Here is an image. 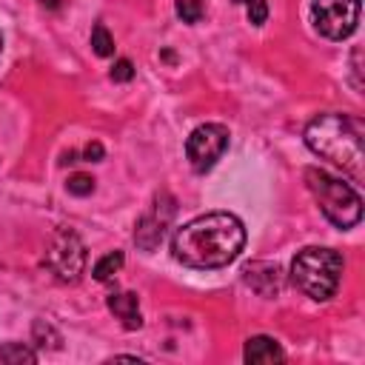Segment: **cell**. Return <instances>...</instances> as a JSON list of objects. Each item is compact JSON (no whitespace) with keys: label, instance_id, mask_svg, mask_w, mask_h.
<instances>
[{"label":"cell","instance_id":"1","mask_svg":"<svg viewBox=\"0 0 365 365\" xmlns=\"http://www.w3.org/2000/svg\"><path fill=\"white\" fill-rule=\"evenodd\" d=\"M245 245V225L240 217L228 211L202 214L182 228H177L171 240L174 259L188 268H222L240 257Z\"/></svg>","mask_w":365,"mask_h":365},{"label":"cell","instance_id":"2","mask_svg":"<svg viewBox=\"0 0 365 365\" xmlns=\"http://www.w3.org/2000/svg\"><path fill=\"white\" fill-rule=\"evenodd\" d=\"M305 145L339 165L351 180L365 177V125L351 114H319L305 125Z\"/></svg>","mask_w":365,"mask_h":365},{"label":"cell","instance_id":"3","mask_svg":"<svg viewBox=\"0 0 365 365\" xmlns=\"http://www.w3.org/2000/svg\"><path fill=\"white\" fill-rule=\"evenodd\" d=\"M342 268H345V262L334 248L311 245V248H302L294 257L291 279L305 297H311L317 302H325L336 294L339 279H342Z\"/></svg>","mask_w":365,"mask_h":365},{"label":"cell","instance_id":"4","mask_svg":"<svg viewBox=\"0 0 365 365\" xmlns=\"http://www.w3.org/2000/svg\"><path fill=\"white\" fill-rule=\"evenodd\" d=\"M305 185L314 194L325 220L336 228H354L362 220V200L345 180L322 168H305Z\"/></svg>","mask_w":365,"mask_h":365},{"label":"cell","instance_id":"5","mask_svg":"<svg viewBox=\"0 0 365 365\" xmlns=\"http://www.w3.org/2000/svg\"><path fill=\"white\" fill-rule=\"evenodd\" d=\"M46 265L60 282H77L83 268H86V245H83V240L68 228L54 231V237L48 242V251H46Z\"/></svg>","mask_w":365,"mask_h":365},{"label":"cell","instance_id":"6","mask_svg":"<svg viewBox=\"0 0 365 365\" xmlns=\"http://www.w3.org/2000/svg\"><path fill=\"white\" fill-rule=\"evenodd\" d=\"M314 29L328 40H345L359 23V0H311Z\"/></svg>","mask_w":365,"mask_h":365},{"label":"cell","instance_id":"7","mask_svg":"<svg viewBox=\"0 0 365 365\" xmlns=\"http://www.w3.org/2000/svg\"><path fill=\"white\" fill-rule=\"evenodd\" d=\"M228 148V128L222 123L197 125L185 140V157L197 174H205L217 165V160Z\"/></svg>","mask_w":365,"mask_h":365},{"label":"cell","instance_id":"8","mask_svg":"<svg viewBox=\"0 0 365 365\" xmlns=\"http://www.w3.org/2000/svg\"><path fill=\"white\" fill-rule=\"evenodd\" d=\"M174 214H177V200H174L168 191H160V194L154 197V202L148 205V211H145V214L137 220V225H134V242H137V248L154 251V248L163 242L165 228L171 225Z\"/></svg>","mask_w":365,"mask_h":365},{"label":"cell","instance_id":"9","mask_svg":"<svg viewBox=\"0 0 365 365\" xmlns=\"http://www.w3.org/2000/svg\"><path fill=\"white\" fill-rule=\"evenodd\" d=\"M242 279L259 297H277L282 291V271L274 262H248L242 268Z\"/></svg>","mask_w":365,"mask_h":365},{"label":"cell","instance_id":"10","mask_svg":"<svg viewBox=\"0 0 365 365\" xmlns=\"http://www.w3.org/2000/svg\"><path fill=\"white\" fill-rule=\"evenodd\" d=\"M108 311L120 319V325L125 331H137L143 325V314H140V299L134 291H114L108 297Z\"/></svg>","mask_w":365,"mask_h":365},{"label":"cell","instance_id":"11","mask_svg":"<svg viewBox=\"0 0 365 365\" xmlns=\"http://www.w3.org/2000/svg\"><path fill=\"white\" fill-rule=\"evenodd\" d=\"M242 359L251 365H274L285 359V351L279 348V342L274 336H251L242 348Z\"/></svg>","mask_w":365,"mask_h":365},{"label":"cell","instance_id":"12","mask_svg":"<svg viewBox=\"0 0 365 365\" xmlns=\"http://www.w3.org/2000/svg\"><path fill=\"white\" fill-rule=\"evenodd\" d=\"M123 262H125V259H123V251H111V254H106L103 259H97V265H94L91 274H94L97 282H108V279L123 268Z\"/></svg>","mask_w":365,"mask_h":365},{"label":"cell","instance_id":"13","mask_svg":"<svg viewBox=\"0 0 365 365\" xmlns=\"http://www.w3.org/2000/svg\"><path fill=\"white\" fill-rule=\"evenodd\" d=\"M0 359L9 365H23V362H37V354L23 342H6L0 345Z\"/></svg>","mask_w":365,"mask_h":365},{"label":"cell","instance_id":"14","mask_svg":"<svg viewBox=\"0 0 365 365\" xmlns=\"http://www.w3.org/2000/svg\"><path fill=\"white\" fill-rule=\"evenodd\" d=\"M91 48H94L97 57H111L114 54V37L108 34V29L103 23H97L91 29Z\"/></svg>","mask_w":365,"mask_h":365},{"label":"cell","instance_id":"15","mask_svg":"<svg viewBox=\"0 0 365 365\" xmlns=\"http://www.w3.org/2000/svg\"><path fill=\"white\" fill-rule=\"evenodd\" d=\"M174 9H177V17H180L182 23H188V26L200 23L202 14H205V3H202V0H177Z\"/></svg>","mask_w":365,"mask_h":365},{"label":"cell","instance_id":"16","mask_svg":"<svg viewBox=\"0 0 365 365\" xmlns=\"http://www.w3.org/2000/svg\"><path fill=\"white\" fill-rule=\"evenodd\" d=\"M66 188H68V194H74V197H88V194L94 191V180H91L88 174H71L68 182H66Z\"/></svg>","mask_w":365,"mask_h":365},{"label":"cell","instance_id":"17","mask_svg":"<svg viewBox=\"0 0 365 365\" xmlns=\"http://www.w3.org/2000/svg\"><path fill=\"white\" fill-rule=\"evenodd\" d=\"M245 3V14L251 20V26H262L268 20V3L265 0H240Z\"/></svg>","mask_w":365,"mask_h":365},{"label":"cell","instance_id":"18","mask_svg":"<svg viewBox=\"0 0 365 365\" xmlns=\"http://www.w3.org/2000/svg\"><path fill=\"white\" fill-rule=\"evenodd\" d=\"M111 80L114 83H128L131 77H134V66H131V60H125V57H120L114 66H111Z\"/></svg>","mask_w":365,"mask_h":365},{"label":"cell","instance_id":"19","mask_svg":"<svg viewBox=\"0 0 365 365\" xmlns=\"http://www.w3.org/2000/svg\"><path fill=\"white\" fill-rule=\"evenodd\" d=\"M48 336H51L54 342H60V334H54V331H51V325H46L43 319H40V322H34V339H37V345H40V348H46V339H48ZM54 342H51V345H54Z\"/></svg>","mask_w":365,"mask_h":365},{"label":"cell","instance_id":"20","mask_svg":"<svg viewBox=\"0 0 365 365\" xmlns=\"http://www.w3.org/2000/svg\"><path fill=\"white\" fill-rule=\"evenodd\" d=\"M80 157H83L86 163H97V160H103V145H100V143H88Z\"/></svg>","mask_w":365,"mask_h":365},{"label":"cell","instance_id":"21","mask_svg":"<svg viewBox=\"0 0 365 365\" xmlns=\"http://www.w3.org/2000/svg\"><path fill=\"white\" fill-rule=\"evenodd\" d=\"M43 6H48V9H54V6H60V0H40Z\"/></svg>","mask_w":365,"mask_h":365},{"label":"cell","instance_id":"22","mask_svg":"<svg viewBox=\"0 0 365 365\" xmlns=\"http://www.w3.org/2000/svg\"><path fill=\"white\" fill-rule=\"evenodd\" d=\"M0 48H3V37H0Z\"/></svg>","mask_w":365,"mask_h":365}]
</instances>
